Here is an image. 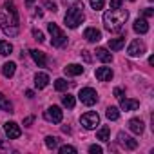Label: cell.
Here are the masks:
<instances>
[{
  "label": "cell",
  "mask_w": 154,
  "mask_h": 154,
  "mask_svg": "<svg viewBox=\"0 0 154 154\" xmlns=\"http://www.w3.org/2000/svg\"><path fill=\"white\" fill-rule=\"evenodd\" d=\"M127 18H129V11L122 9V8L111 9V11H107L103 15V26H105V29L109 33H120L123 29Z\"/></svg>",
  "instance_id": "2"
},
{
  "label": "cell",
  "mask_w": 154,
  "mask_h": 154,
  "mask_svg": "<svg viewBox=\"0 0 154 154\" xmlns=\"http://www.w3.org/2000/svg\"><path fill=\"white\" fill-rule=\"evenodd\" d=\"M31 123H33V116H29V118L24 120V125H31Z\"/></svg>",
  "instance_id": "39"
},
{
  "label": "cell",
  "mask_w": 154,
  "mask_h": 154,
  "mask_svg": "<svg viewBox=\"0 0 154 154\" xmlns=\"http://www.w3.org/2000/svg\"><path fill=\"white\" fill-rule=\"evenodd\" d=\"M152 15H154V9H152V8H147V9L143 11V17H145V18H150Z\"/></svg>",
  "instance_id": "36"
},
{
  "label": "cell",
  "mask_w": 154,
  "mask_h": 154,
  "mask_svg": "<svg viewBox=\"0 0 154 154\" xmlns=\"http://www.w3.org/2000/svg\"><path fill=\"white\" fill-rule=\"evenodd\" d=\"M123 45H125V38H123V36H120V38H111V40H109V49H112V51H120Z\"/></svg>",
  "instance_id": "21"
},
{
  "label": "cell",
  "mask_w": 154,
  "mask_h": 154,
  "mask_svg": "<svg viewBox=\"0 0 154 154\" xmlns=\"http://www.w3.org/2000/svg\"><path fill=\"white\" fill-rule=\"evenodd\" d=\"M129 129H131L134 134H141L143 129H145V125H143V122H141L140 118H132V120L129 122Z\"/></svg>",
  "instance_id": "19"
},
{
  "label": "cell",
  "mask_w": 154,
  "mask_h": 154,
  "mask_svg": "<svg viewBox=\"0 0 154 154\" xmlns=\"http://www.w3.org/2000/svg\"><path fill=\"white\" fill-rule=\"evenodd\" d=\"M0 109H2V111H6V112H13V103L2 94V93H0Z\"/></svg>",
  "instance_id": "23"
},
{
  "label": "cell",
  "mask_w": 154,
  "mask_h": 154,
  "mask_svg": "<svg viewBox=\"0 0 154 154\" xmlns=\"http://www.w3.org/2000/svg\"><path fill=\"white\" fill-rule=\"evenodd\" d=\"M63 20H65V26H67V27L76 29V27H78V26L85 20V15H84V6H69Z\"/></svg>",
  "instance_id": "3"
},
{
  "label": "cell",
  "mask_w": 154,
  "mask_h": 154,
  "mask_svg": "<svg viewBox=\"0 0 154 154\" xmlns=\"http://www.w3.org/2000/svg\"><path fill=\"white\" fill-rule=\"evenodd\" d=\"M11 53H13V45L9 42H6V40H0V54H2V56H9Z\"/></svg>",
  "instance_id": "24"
},
{
  "label": "cell",
  "mask_w": 154,
  "mask_h": 154,
  "mask_svg": "<svg viewBox=\"0 0 154 154\" xmlns=\"http://www.w3.org/2000/svg\"><path fill=\"white\" fill-rule=\"evenodd\" d=\"M94 74H96V78H98L100 82H111L112 76H114V72H112L111 67H98Z\"/></svg>",
  "instance_id": "11"
},
{
  "label": "cell",
  "mask_w": 154,
  "mask_h": 154,
  "mask_svg": "<svg viewBox=\"0 0 154 154\" xmlns=\"http://www.w3.org/2000/svg\"><path fill=\"white\" fill-rule=\"evenodd\" d=\"M33 4H35V0H26V6H27V8H31Z\"/></svg>",
  "instance_id": "41"
},
{
  "label": "cell",
  "mask_w": 154,
  "mask_h": 154,
  "mask_svg": "<svg viewBox=\"0 0 154 154\" xmlns=\"http://www.w3.org/2000/svg\"><path fill=\"white\" fill-rule=\"evenodd\" d=\"M44 118L47 122H51V123H60L62 118H63V112H62L60 107L51 105V107H47V111H44Z\"/></svg>",
  "instance_id": "8"
},
{
  "label": "cell",
  "mask_w": 154,
  "mask_h": 154,
  "mask_svg": "<svg viewBox=\"0 0 154 154\" xmlns=\"http://www.w3.org/2000/svg\"><path fill=\"white\" fill-rule=\"evenodd\" d=\"M62 4H63L65 8H69V6H84L82 0H62Z\"/></svg>",
  "instance_id": "31"
},
{
  "label": "cell",
  "mask_w": 154,
  "mask_h": 154,
  "mask_svg": "<svg viewBox=\"0 0 154 154\" xmlns=\"http://www.w3.org/2000/svg\"><path fill=\"white\" fill-rule=\"evenodd\" d=\"M96 58H98V60H102L103 63L112 62V54H111V53H109V49H105V47H98V49H96Z\"/></svg>",
  "instance_id": "18"
},
{
  "label": "cell",
  "mask_w": 154,
  "mask_h": 154,
  "mask_svg": "<svg viewBox=\"0 0 154 154\" xmlns=\"http://www.w3.org/2000/svg\"><path fill=\"white\" fill-rule=\"evenodd\" d=\"M122 8V0H111V9H118Z\"/></svg>",
  "instance_id": "35"
},
{
  "label": "cell",
  "mask_w": 154,
  "mask_h": 154,
  "mask_svg": "<svg viewBox=\"0 0 154 154\" xmlns=\"http://www.w3.org/2000/svg\"><path fill=\"white\" fill-rule=\"evenodd\" d=\"M0 149H8V147H6V145H4L2 141H0Z\"/></svg>",
  "instance_id": "42"
},
{
  "label": "cell",
  "mask_w": 154,
  "mask_h": 154,
  "mask_svg": "<svg viewBox=\"0 0 154 154\" xmlns=\"http://www.w3.org/2000/svg\"><path fill=\"white\" fill-rule=\"evenodd\" d=\"M4 11L0 13V27L8 36L18 35V13L15 2H4Z\"/></svg>",
  "instance_id": "1"
},
{
  "label": "cell",
  "mask_w": 154,
  "mask_h": 154,
  "mask_svg": "<svg viewBox=\"0 0 154 154\" xmlns=\"http://www.w3.org/2000/svg\"><path fill=\"white\" fill-rule=\"evenodd\" d=\"M45 145H47V149H53L54 150L58 147V138L56 136H47L45 138Z\"/></svg>",
  "instance_id": "28"
},
{
  "label": "cell",
  "mask_w": 154,
  "mask_h": 154,
  "mask_svg": "<svg viewBox=\"0 0 154 154\" xmlns=\"http://www.w3.org/2000/svg\"><path fill=\"white\" fill-rule=\"evenodd\" d=\"M89 152L91 154H102V147L100 145H91L89 147Z\"/></svg>",
  "instance_id": "33"
},
{
  "label": "cell",
  "mask_w": 154,
  "mask_h": 154,
  "mask_svg": "<svg viewBox=\"0 0 154 154\" xmlns=\"http://www.w3.org/2000/svg\"><path fill=\"white\" fill-rule=\"evenodd\" d=\"M105 116H107V120H112V122H114V120H118V118H120V109L111 105V107H107V109H105Z\"/></svg>",
  "instance_id": "25"
},
{
  "label": "cell",
  "mask_w": 154,
  "mask_h": 154,
  "mask_svg": "<svg viewBox=\"0 0 154 154\" xmlns=\"http://www.w3.org/2000/svg\"><path fill=\"white\" fill-rule=\"evenodd\" d=\"M132 29H134L138 35H145V33L149 31V24H147V20H145V18H138V20L134 22Z\"/></svg>",
  "instance_id": "17"
},
{
  "label": "cell",
  "mask_w": 154,
  "mask_h": 154,
  "mask_svg": "<svg viewBox=\"0 0 154 154\" xmlns=\"http://www.w3.org/2000/svg\"><path fill=\"white\" fill-rule=\"evenodd\" d=\"M29 53H31L33 60L38 63V67H45V63H47V58H45V53H44V51H38V49H31Z\"/></svg>",
  "instance_id": "13"
},
{
  "label": "cell",
  "mask_w": 154,
  "mask_h": 154,
  "mask_svg": "<svg viewBox=\"0 0 154 154\" xmlns=\"http://www.w3.org/2000/svg\"><path fill=\"white\" fill-rule=\"evenodd\" d=\"M120 107L123 111H136L140 107V102L138 100H129V98H122L120 100Z\"/></svg>",
  "instance_id": "15"
},
{
  "label": "cell",
  "mask_w": 154,
  "mask_h": 154,
  "mask_svg": "<svg viewBox=\"0 0 154 154\" xmlns=\"http://www.w3.org/2000/svg\"><path fill=\"white\" fill-rule=\"evenodd\" d=\"M78 98H80V102L84 103V105H94L96 102H98V93L93 89V87H85V89H82L80 91V94H78Z\"/></svg>",
  "instance_id": "5"
},
{
  "label": "cell",
  "mask_w": 154,
  "mask_h": 154,
  "mask_svg": "<svg viewBox=\"0 0 154 154\" xmlns=\"http://www.w3.org/2000/svg\"><path fill=\"white\" fill-rule=\"evenodd\" d=\"M44 6H45V8H47V9H51V11H53V13H54V11H56V4H53V2H45V4H44Z\"/></svg>",
  "instance_id": "38"
},
{
  "label": "cell",
  "mask_w": 154,
  "mask_h": 154,
  "mask_svg": "<svg viewBox=\"0 0 154 154\" xmlns=\"http://www.w3.org/2000/svg\"><path fill=\"white\" fill-rule=\"evenodd\" d=\"M145 51H147V45L141 42V40H132L131 44H129V47H127V54L129 56H132V58H136V56H141V54H145Z\"/></svg>",
  "instance_id": "7"
},
{
  "label": "cell",
  "mask_w": 154,
  "mask_h": 154,
  "mask_svg": "<svg viewBox=\"0 0 154 154\" xmlns=\"http://www.w3.org/2000/svg\"><path fill=\"white\" fill-rule=\"evenodd\" d=\"M89 4H91V8H93V9H96V11H98V9H102V8L105 6V0H89Z\"/></svg>",
  "instance_id": "30"
},
{
  "label": "cell",
  "mask_w": 154,
  "mask_h": 154,
  "mask_svg": "<svg viewBox=\"0 0 154 154\" xmlns=\"http://www.w3.org/2000/svg\"><path fill=\"white\" fill-rule=\"evenodd\" d=\"M118 143H120L123 149H127V150H134V149L138 147V141H136L134 138L127 136L125 132H120V134H118Z\"/></svg>",
  "instance_id": "10"
},
{
  "label": "cell",
  "mask_w": 154,
  "mask_h": 154,
  "mask_svg": "<svg viewBox=\"0 0 154 154\" xmlns=\"http://www.w3.org/2000/svg\"><path fill=\"white\" fill-rule=\"evenodd\" d=\"M33 36H35V40H38V42H44V40H45V38H44V33L38 31V29H33Z\"/></svg>",
  "instance_id": "32"
},
{
  "label": "cell",
  "mask_w": 154,
  "mask_h": 154,
  "mask_svg": "<svg viewBox=\"0 0 154 154\" xmlns=\"http://www.w3.org/2000/svg\"><path fill=\"white\" fill-rule=\"evenodd\" d=\"M47 29L51 33V44L54 47H63L67 44V36L63 35V31L56 26V24H47Z\"/></svg>",
  "instance_id": "4"
},
{
  "label": "cell",
  "mask_w": 154,
  "mask_h": 154,
  "mask_svg": "<svg viewBox=\"0 0 154 154\" xmlns=\"http://www.w3.org/2000/svg\"><path fill=\"white\" fill-rule=\"evenodd\" d=\"M63 71H65V74H67V76H78V74H82V72H84V67H82L80 63H69Z\"/></svg>",
  "instance_id": "16"
},
{
  "label": "cell",
  "mask_w": 154,
  "mask_h": 154,
  "mask_svg": "<svg viewBox=\"0 0 154 154\" xmlns=\"http://www.w3.org/2000/svg\"><path fill=\"white\" fill-rule=\"evenodd\" d=\"M26 96H27V98H33V96H35V93H33V91H26Z\"/></svg>",
  "instance_id": "40"
},
{
  "label": "cell",
  "mask_w": 154,
  "mask_h": 154,
  "mask_svg": "<svg viewBox=\"0 0 154 154\" xmlns=\"http://www.w3.org/2000/svg\"><path fill=\"white\" fill-rule=\"evenodd\" d=\"M80 54L84 56V60H85L87 63H89V62H93V56H91V53H89V51H85V49H84V51H82Z\"/></svg>",
  "instance_id": "34"
},
{
  "label": "cell",
  "mask_w": 154,
  "mask_h": 154,
  "mask_svg": "<svg viewBox=\"0 0 154 154\" xmlns=\"http://www.w3.org/2000/svg\"><path fill=\"white\" fill-rule=\"evenodd\" d=\"M67 87H69L67 80H63V78L54 80V89H56V91H67Z\"/></svg>",
  "instance_id": "27"
},
{
  "label": "cell",
  "mask_w": 154,
  "mask_h": 154,
  "mask_svg": "<svg viewBox=\"0 0 154 154\" xmlns=\"http://www.w3.org/2000/svg\"><path fill=\"white\" fill-rule=\"evenodd\" d=\"M96 140H102V141H109L111 140V129L107 125H103L98 132H96Z\"/></svg>",
  "instance_id": "22"
},
{
  "label": "cell",
  "mask_w": 154,
  "mask_h": 154,
  "mask_svg": "<svg viewBox=\"0 0 154 154\" xmlns=\"http://www.w3.org/2000/svg\"><path fill=\"white\" fill-rule=\"evenodd\" d=\"M114 96H116L118 100H122V98H123V89H120V87H116V89H114Z\"/></svg>",
  "instance_id": "37"
},
{
  "label": "cell",
  "mask_w": 154,
  "mask_h": 154,
  "mask_svg": "<svg viewBox=\"0 0 154 154\" xmlns=\"http://www.w3.org/2000/svg\"><path fill=\"white\" fill-rule=\"evenodd\" d=\"M15 71H17V63L15 62H8V63L2 65V74L6 76V78H11V76L15 74Z\"/></svg>",
  "instance_id": "20"
},
{
  "label": "cell",
  "mask_w": 154,
  "mask_h": 154,
  "mask_svg": "<svg viewBox=\"0 0 154 154\" xmlns=\"http://www.w3.org/2000/svg\"><path fill=\"white\" fill-rule=\"evenodd\" d=\"M4 131H6V136H8L9 140H17V138H20V134H22L18 123H15V122H8V123H4Z\"/></svg>",
  "instance_id": "9"
},
{
  "label": "cell",
  "mask_w": 154,
  "mask_h": 154,
  "mask_svg": "<svg viewBox=\"0 0 154 154\" xmlns=\"http://www.w3.org/2000/svg\"><path fill=\"white\" fill-rule=\"evenodd\" d=\"M84 38H85L87 42L96 44V42H100V40H102V33H100L96 27H87V29H85V33H84Z\"/></svg>",
  "instance_id": "12"
},
{
  "label": "cell",
  "mask_w": 154,
  "mask_h": 154,
  "mask_svg": "<svg viewBox=\"0 0 154 154\" xmlns=\"http://www.w3.org/2000/svg\"><path fill=\"white\" fill-rule=\"evenodd\" d=\"M58 150H60V154H76V147H72V145H62Z\"/></svg>",
  "instance_id": "29"
},
{
  "label": "cell",
  "mask_w": 154,
  "mask_h": 154,
  "mask_svg": "<svg viewBox=\"0 0 154 154\" xmlns=\"http://www.w3.org/2000/svg\"><path fill=\"white\" fill-rule=\"evenodd\" d=\"M62 103H63L67 109H72L76 102H74V96H72V94H65V96H62Z\"/></svg>",
  "instance_id": "26"
},
{
  "label": "cell",
  "mask_w": 154,
  "mask_h": 154,
  "mask_svg": "<svg viewBox=\"0 0 154 154\" xmlns=\"http://www.w3.org/2000/svg\"><path fill=\"white\" fill-rule=\"evenodd\" d=\"M80 123L87 129V131H93V129H96V125L100 123V116H98V112H93V111H89V112H85V114H82V118H80Z\"/></svg>",
  "instance_id": "6"
},
{
  "label": "cell",
  "mask_w": 154,
  "mask_h": 154,
  "mask_svg": "<svg viewBox=\"0 0 154 154\" xmlns=\"http://www.w3.org/2000/svg\"><path fill=\"white\" fill-rule=\"evenodd\" d=\"M131 2H134V0H131Z\"/></svg>",
  "instance_id": "43"
},
{
  "label": "cell",
  "mask_w": 154,
  "mask_h": 154,
  "mask_svg": "<svg viewBox=\"0 0 154 154\" xmlns=\"http://www.w3.org/2000/svg\"><path fill=\"white\" fill-rule=\"evenodd\" d=\"M47 84H49V76L45 72H36L35 74V87L36 89H44V87H47Z\"/></svg>",
  "instance_id": "14"
}]
</instances>
